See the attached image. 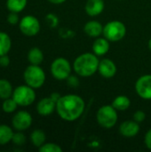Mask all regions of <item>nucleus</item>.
Segmentation results:
<instances>
[{"label":"nucleus","mask_w":151,"mask_h":152,"mask_svg":"<svg viewBox=\"0 0 151 152\" xmlns=\"http://www.w3.org/2000/svg\"><path fill=\"white\" fill-rule=\"evenodd\" d=\"M84 110V100L76 94L61 96L56 102V110L58 115L66 121L77 120L83 114Z\"/></svg>","instance_id":"1"},{"label":"nucleus","mask_w":151,"mask_h":152,"mask_svg":"<svg viewBox=\"0 0 151 152\" xmlns=\"http://www.w3.org/2000/svg\"><path fill=\"white\" fill-rule=\"evenodd\" d=\"M45 138H46L45 134L42 130H39V129L35 130L30 135V140H31L33 145L37 147V148H39L43 144H44Z\"/></svg>","instance_id":"23"},{"label":"nucleus","mask_w":151,"mask_h":152,"mask_svg":"<svg viewBox=\"0 0 151 152\" xmlns=\"http://www.w3.org/2000/svg\"><path fill=\"white\" fill-rule=\"evenodd\" d=\"M13 89L11 83L6 79H0V98L7 99L12 96Z\"/></svg>","instance_id":"20"},{"label":"nucleus","mask_w":151,"mask_h":152,"mask_svg":"<svg viewBox=\"0 0 151 152\" xmlns=\"http://www.w3.org/2000/svg\"><path fill=\"white\" fill-rule=\"evenodd\" d=\"M51 72L56 79H67L71 73V66L69 61L62 57L55 59L51 65Z\"/></svg>","instance_id":"7"},{"label":"nucleus","mask_w":151,"mask_h":152,"mask_svg":"<svg viewBox=\"0 0 151 152\" xmlns=\"http://www.w3.org/2000/svg\"><path fill=\"white\" fill-rule=\"evenodd\" d=\"M28 61L33 64V65H39L43 62L44 61V54L43 52L37 48V47H34L31 48L28 53Z\"/></svg>","instance_id":"17"},{"label":"nucleus","mask_w":151,"mask_h":152,"mask_svg":"<svg viewBox=\"0 0 151 152\" xmlns=\"http://www.w3.org/2000/svg\"><path fill=\"white\" fill-rule=\"evenodd\" d=\"M13 127L18 131H23L28 129L32 124V117L31 115L24 110H20L17 112L12 120Z\"/></svg>","instance_id":"10"},{"label":"nucleus","mask_w":151,"mask_h":152,"mask_svg":"<svg viewBox=\"0 0 151 152\" xmlns=\"http://www.w3.org/2000/svg\"><path fill=\"white\" fill-rule=\"evenodd\" d=\"M145 118H146V114L142 110H138L133 114V120L138 122V123H141V122L144 121Z\"/></svg>","instance_id":"28"},{"label":"nucleus","mask_w":151,"mask_h":152,"mask_svg":"<svg viewBox=\"0 0 151 152\" xmlns=\"http://www.w3.org/2000/svg\"><path fill=\"white\" fill-rule=\"evenodd\" d=\"M17 107H18V103L15 102V100L12 97L5 99L2 105L3 110L6 113H12V112L15 111Z\"/></svg>","instance_id":"24"},{"label":"nucleus","mask_w":151,"mask_h":152,"mask_svg":"<svg viewBox=\"0 0 151 152\" xmlns=\"http://www.w3.org/2000/svg\"><path fill=\"white\" fill-rule=\"evenodd\" d=\"M20 31L28 37L36 35L40 30V23L38 20L32 15H27L20 20Z\"/></svg>","instance_id":"8"},{"label":"nucleus","mask_w":151,"mask_h":152,"mask_svg":"<svg viewBox=\"0 0 151 152\" xmlns=\"http://www.w3.org/2000/svg\"><path fill=\"white\" fill-rule=\"evenodd\" d=\"M97 121L104 128L113 127L117 121V110L112 105L102 106L97 112Z\"/></svg>","instance_id":"5"},{"label":"nucleus","mask_w":151,"mask_h":152,"mask_svg":"<svg viewBox=\"0 0 151 152\" xmlns=\"http://www.w3.org/2000/svg\"><path fill=\"white\" fill-rule=\"evenodd\" d=\"M56 110V102L50 96L42 99L36 105V110L41 116H48Z\"/></svg>","instance_id":"13"},{"label":"nucleus","mask_w":151,"mask_h":152,"mask_svg":"<svg viewBox=\"0 0 151 152\" xmlns=\"http://www.w3.org/2000/svg\"><path fill=\"white\" fill-rule=\"evenodd\" d=\"M49 2L53 3V4H62L64 3L66 0H48Z\"/></svg>","instance_id":"32"},{"label":"nucleus","mask_w":151,"mask_h":152,"mask_svg":"<svg viewBox=\"0 0 151 152\" xmlns=\"http://www.w3.org/2000/svg\"><path fill=\"white\" fill-rule=\"evenodd\" d=\"M84 31L89 37H97L101 33H103V27L97 20H90L85 25Z\"/></svg>","instance_id":"15"},{"label":"nucleus","mask_w":151,"mask_h":152,"mask_svg":"<svg viewBox=\"0 0 151 152\" xmlns=\"http://www.w3.org/2000/svg\"><path fill=\"white\" fill-rule=\"evenodd\" d=\"M135 90L141 98L151 100V75L141 77L135 84Z\"/></svg>","instance_id":"9"},{"label":"nucleus","mask_w":151,"mask_h":152,"mask_svg":"<svg viewBox=\"0 0 151 152\" xmlns=\"http://www.w3.org/2000/svg\"><path fill=\"white\" fill-rule=\"evenodd\" d=\"M109 50V43L107 38H97L93 44V51L98 56L104 55Z\"/></svg>","instance_id":"16"},{"label":"nucleus","mask_w":151,"mask_h":152,"mask_svg":"<svg viewBox=\"0 0 151 152\" xmlns=\"http://www.w3.org/2000/svg\"><path fill=\"white\" fill-rule=\"evenodd\" d=\"M12 141L17 146H22L26 142V136L22 133L18 132V133L13 134V136H12Z\"/></svg>","instance_id":"26"},{"label":"nucleus","mask_w":151,"mask_h":152,"mask_svg":"<svg viewBox=\"0 0 151 152\" xmlns=\"http://www.w3.org/2000/svg\"><path fill=\"white\" fill-rule=\"evenodd\" d=\"M7 21H8L11 25H16V24L19 22L18 12H11V13L7 16Z\"/></svg>","instance_id":"27"},{"label":"nucleus","mask_w":151,"mask_h":152,"mask_svg":"<svg viewBox=\"0 0 151 152\" xmlns=\"http://www.w3.org/2000/svg\"><path fill=\"white\" fill-rule=\"evenodd\" d=\"M126 33L125 26L119 20H112L103 27L104 37L111 42H117L124 38Z\"/></svg>","instance_id":"4"},{"label":"nucleus","mask_w":151,"mask_h":152,"mask_svg":"<svg viewBox=\"0 0 151 152\" xmlns=\"http://www.w3.org/2000/svg\"><path fill=\"white\" fill-rule=\"evenodd\" d=\"M98 71L100 74L106 78L113 77L117 73L116 64L109 59H103L99 63Z\"/></svg>","instance_id":"12"},{"label":"nucleus","mask_w":151,"mask_h":152,"mask_svg":"<svg viewBox=\"0 0 151 152\" xmlns=\"http://www.w3.org/2000/svg\"><path fill=\"white\" fill-rule=\"evenodd\" d=\"M9 64H10V58L7 56V54L1 55L0 56V66L3 68H6L9 66Z\"/></svg>","instance_id":"29"},{"label":"nucleus","mask_w":151,"mask_h":152,"mask_svg":"<svg viewBox=\"0 0 151 152\" xmlns=\"http://www.w3.org/2000/svg\"><path fill=\"white\" fill-rule=\"evenodd\" d=\"M145 144L148 149L151 151V129H150L145 135Z\"/></svg>","instance_id":"30"},{"label":"nucleus","mask_w":151,"mask_h":152,"mask_svg":"<svg viewBox=\"0 0 151 152\" xmlns=\"http://www.w3.org/2000/svg\"><path fill=\"white\" fill-rule=\"evenodd\" d=\"M40 152H61L62 149L55 143H44L39 147Z\"/></svg>","instance_id":"25"},{"label":"nucleus","mask_w":151,"mask_h":152,"mask_svg":"<svg viewBox=\"0 0 151 152\" xmlns=\"http://www.w3.org/2000/svg\"><path fill=\"white\" fill-rule=\"evenodd\" d=\"M47 20H48V21H49L51 26H55L56 25L57 19H56V17L53 14H48L47 15Z\"/></svg>","instance_id":"31"},{"label":"nucleus","mask_w":151,"mask_h":152,"mask_svg":"<svg viewBox=\"0 0 151 152\" xmlns=\"http://www.w3.org/2000/svg\"><path fill=\"white\" fill-rule=\"evenodd\" d=\"M85 10L90 16H96L104 10L103 0H88L85 4Z\"/></svg>","instance_id":"14"},{"label":"nucleus","mask_w":151,"mask_h":152,"mask_svg":"<svg viewBox=\"0 0 151 152\" xmlns=\"http://www.w3.org/2000/svg\"><path fill=\"white\" fill-rule=\"evenodd\" d=\"M12 46V41L10 37L4 33L0 32V56L7 54Z\"/></svg>","instance_id":"21"},{"label":"nucleus","mask_w":151,"mask_h":152,"mask_svg":"<svg viewBox=\"0 0 151 152\" xmlns=\"http://www.w3.org/2000/svg\"><path fill=\"white\" fill-rule=\"evenodd\" d=\"M12 97L19 106H28L34 102L36 99V93L34 88L28 85L20 86L13 90Z\"/></svg>","instance_id":"6"},{"label":"nucleus","mask_w":151,"mask_h":152,"mask_svg":"<svg viewBox=\"0 0 151 152\" xmlns=\"http://www.w3.org/2000/svg\"><path fill=\"white\" fill-rule=\"evenodd\" d=\"M140 132V126L134 120H127L123 122L119 126V133L125 137H133Z\"/></svg>","instance_id":"11"},{"label":"nucleus","mask_w":151,"mask_h":152,"mask_svg":"<svg viewBox=\"0 0 151 152\" xmlns=\"http://www.w3.org/2000/svg\"><path fill=\"white\" fill-rule=\"evenodd\" d=\"M12 128L6 125H0V145H4L12 141L13 136Z\"/></svg>","instance_id":"19"},{"label":"nucleus","mask_w":151,"mask_h":152,"mask_svg":"<svg viewBox=\"0 0 151 152\" xmlns=\"http://www.w3.org/2000/svg\"><path fill=\"white\" fill-rule=\"evenodd\" d=\"M131 105V101L128 97L125 96V95H120L117 96V98L114 99L113 102H112V106L117 110H120V111H124L126 110Z\"/></svg>","instance_id":"18"},{"label":"nucleus","mask_w":151,"mask_h":152,"mask_svg":"<svg viewBox=\"0 0 151 152\" xmlns=\"http://www.w3.org/2000/svg\"><path fill=\"white\" fill-rule=\"evenodd\" d=\"M23 76L26 84L34 89L41 87L45 81V74L39 65L31 64L25 69Z\"/></svg>","instance_id":"3"},{"label":"nucleus","mask_w":151,"mask_h":152,"mask_svg":"<svg viewBox=\"0 0 151 152\" xmlns=\"http://www.w3.org/2000/svg\"><path fill=\"white\" fill-rule=\"evenodd\" d=\"M149 48L150 49L151 51V38L150 39V41H149Z\"/></svg>","instance_id":"33"},{"label":"nucleus","mask_w":151,"mask_h":152,"mask_svg":"<svg viewBox=\"0 0 151 152\" xmlns=\"http://www.w3.org/2000/svg\"><path fill=\"white\" fill-rule=\"evenodd\" d=\"M100 61L96 54L85 53L79 55L74 61L73 68L77 74L81 77H87L93 76L99 68Z\"/></svg>","instance_id":"2"},{"label":"nucleus","mask_w":151,"mask_h":152,"mask_svg":"<svg viewBox=\"0 0 151 152\" xmlns=\"http://www.w3.org/2000/svg\"><path fill=\"white\" fill-rule=\"evenodd\" d=\"M28 0H7L6 6L10 12H20L27 5Z\"/></svg>","instance_id":"22"}]
</instances>
